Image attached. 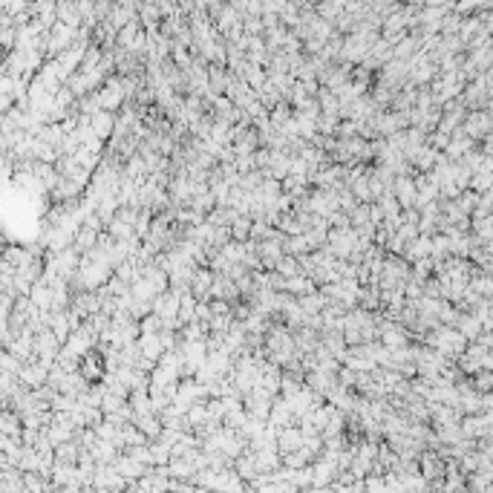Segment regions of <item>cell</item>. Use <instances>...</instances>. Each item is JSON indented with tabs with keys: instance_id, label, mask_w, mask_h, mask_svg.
Wrapping results in <instances>:
<instances>
[{
	"instance_id": "obj_3",
	"label": "cell",
	"mask_w": 493,
	"mask_h": 493,
	"mask_svg": "<svg viewBox=\"0 0 493 493\" xmlns=\"http://www.w3.org/2000/svg\"><path fill=\"white\" fill-rule=\"evenodd\" d=\"M99 101H101V107L104 110H119L122 107V101H124V87L119 84V81H110L101 92H99Z\"/></svg>"
},
{
	"instance_id": "obj_2",
	"label": "cell",
	"mask_w": 493,
	"mask_h": 493,
	"mask_svg": "<svg viewBox=\"0 0 493 493\" xmlns=\"http://www.w3.org/2000/svg\"><path fill=\"white\" fill-rule=\"evenodd\" d=\"M303 444H306V433L300 430V424H289V427H283L280 435H277V447L280 453H292V450H300Z\"/></svg>"
},
{
	"instance_id": "obj_1",
	"label": "cell",
	"mask_w": 493,
	"mask_h": 493,
	"mask_svg": "<svg viewBox=\"0 0 493 493\" xmlns=\"http://www.w3.org/2000/svg\"><path fill=\"white\" fill-rule=\"evenodd\" d=\"M179 306H182V294L176 289H167L153 300V312L162 317V324L167 329H176L182 320H179Z\"/></svg>"
},
{
	"instance_id": "obj_4",
	"label": "cell",
	"mask_w": 493,
	"mask_h": 493,
	"mask_svg": "<svg viewBox=\"0 0 493 493\" xmlns=\"http://www.w3.org/2000/svg\"><path fill=\"white\" fill-rule=\"evenodd\" d=\"M286 292L294 294V297H303V294L315 292V280L309 274H294V277L286 280Z\"/></svg>"
}]
</instances>
